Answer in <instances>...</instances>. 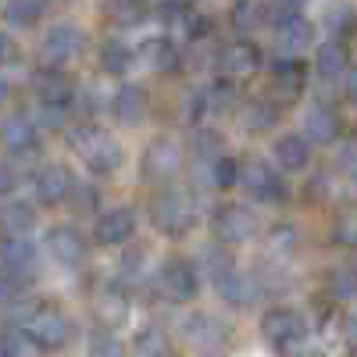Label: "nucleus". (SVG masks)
I'll return each instance as SVG.
<instances>
[{
	"instance_id": "obj_20",
	"label": "nucleus",
	"mask_w": 357,
	"mask_h": 357,
	"mask_svg": "<svg viewBox=\"0 0 357 357\" xmlns=\"http://www.w3.org/2000/svg\"><path fill=\"white\" fill-rule=\"evenodd\" d=\"M4 146H8V154H15V158H29L40 146V136H36V126L29 122V118H8V126H4Z\"/></svg>"
},
{
	"instance_id": "obj_40",
	"label": "nucleus",
	"mask_w": 357,
	"mask_h": 357,
	"mask_svg": "<svg viewBox=\"0 0 357 357\" xmlns=\"http://www.w3.org/2000/svg\"><path fill=\"white\" fill-rule=\"evenodd\" d=\"M186 11H190V4H186V0H161L158 18H161L165 25H183Z\"/></svg>"
},
{
	"instance_id": "obj_9",
	"label": "nucleus",
	"mask_w": 357,
	"mask_h": 357,
	"mask_svg": "<svg viewBox=\"0 0 357 357\" xmlns=\"http://www.w3.org/2000/svg\"><path fill=\"white\" fill-rule=\"evenodd\" d=\"M82 50V33L75 25L61 22V25H54L47 40H43V65L47 68H65L68 61H75Z\"/></svg>"
},
{
	"instance_id": "obj_4",
	"label": "nucleus",
	"mask_w": 357,
	"mask_h": 357,
	"mask_svg": "<svg viewBox=\"0 0 357 357\" xmlns=\"http://www.w3.org/2000/svg\"><path fill=\"white\" fill-rule=\"evenodd\" d=\"M139 172H143L146 183H161V186H168L172 178L183 172V151H178V143L168 139V136H158V139L143 151Z\"/></svg>"
},
{
	"instance_id": "obj_46",
	"label": "nucleus",
	"mask_w": 357,
	"mask_h": 357,
	"mask_svg": "<svg viewBox=\"0 0 357 357\" xmlns=\"http://www.w3.org/2000/svg\"><path fill=\"white\" fill-rule=\"evenodd\" d=\"M293 357H325V354H321L318 347H304V350H296V347H293Z\"/></svg>"
},
{
	"instance_id": "obj_7",
	"label": "nucleus",
	"mask_w": 357,
	"mask_h": 357,
	"mask_svg": "<svg viewBox=\"0 0 357 357\" xmlns=\"http://www.w3.org/2000/svg\"><path fill=\"white\" fill-rule=\"evenodd\" d=\"M211 232L218 243H229V247H240L247 240H254L257 232V218L247 211L243 204H225L211 215Z\"/></svg>"
},
{
	"instance_id": "obj_29",
	"label": "nucleus",
	"mask_w": 357,
	"mask_h": 357,
	"mask_svg": "<svg viewBox=\"0 0 357 357\" xmlns=\"http://www.w3.org/2000/svg\"><path fill=\"white\" fill-rule=\"evenodd\" d=\"M132 347H136L139 357H172V340H168V333L161 329V325H146V329H139Z\"/></svg>"
},
{
	"instance_id": "obj_12",
	"label": "nucleus",
	"mask_w": 357,
	"mask_h": 357,
	"mask_svg": "<svg viewBox=\"0 0 357 357\" xmlns=\"http://www.w3.org/2000/svg\"><path fill=\"white\" fill-rule=\"evenodd\" d=\"M311 36H314L311 22H307L301 11H296V8H286V11L275 18V40H279L282 50H289V54L304 50V47L311 43Z\"/></svg>"
},
{
	"instance_id": "obj_39",
	"label": "nucleus",
	"mask_w": 357,
	"mask_h": 357,
	"mask_svg": "<svg viewBox=\"0 0 357 357\" xmlns=\"http://www.w3.org/2000/svg\"><path fill=\"white\" fill-rule=\"evenodd\" d=\"M29 340L25 333H0V357H25Z\"/></svg>"
},
{
	"instance_id": "obj_1",
	"label": "nucleus",
	"mask_w": 357,
	"mask_h": 357,
	"mask_svg": "<svg viewBox=\"0 0 357 357\" xmlns=\"http://www.w3.org/2000/svg\"><path fill=\"white\" fill-rule=\"evenodd\" d=\"M68 146L86 161L93 175H111L122 165V146H118L100 126H75L68 132Z\"/></svg>"
},
{
	"instance_id": "obj_15",
	"label": "nucleus",
	"mask_w": 357,
	"mask_h": 357,
	"mask_svg": "<svg viewBox=\"0 0 357 357\" xmlns=\"http://www.w3.org/2000/svg\"><path fill=\"white\" fill-rule=\"evenodd\" d=\"M47 250L61 261V264H68V268L86 261V240L79 236V229H72V225L50 229V232H47Z\"/></svg>"
},
{
	"instance_id": "obj_16",
	"label": "nucleus",
	"mask_w": 357,
	"mask_h": 357,
	"mask_svg": "<svg viewBox=\"0 0 357 357\" xmlns=\"http://www.w3.org/2000/svg\"><path fill=\"white\" fill-rule=\"evenodd\" d=\"M218 68L229 72V75H250V72H257V68H261V50H257V43H250V40H236V43L222 47V54H218Z\"/></svg>"
},
{
	"instance_id": "obj_17",
	"label": "nucleus",
	"mask_w": 357,
	"mask_h": 357,
	"mask_svg": "<svg viewBox=\"0 0 357 357\" xmlns=\"http://www.w3.org/2000/svg\"><path fill=\"white\" fill-rule=\"evenodd\" d=\"M36 97H40V104H65L68 107L75 97V79L61 68H43L36 75Z\"/></svg>"
},
{
	"instance_id": "obj_14",
	"label": "nucleus",
	"mask_w": 357,
	"mask_h": 357,
	"mask_svg": "<svg viewBox=\"0 0 357 357\" xmlns=\"http://www.w3.org/2000/svg\"><path fill=\"white\" fill-rule=\"evenodd\" d=\"M183 336H186V343L197 347V350H218L229 333H225V325H218L211 314H190V318L183 321Z\"/></svg>"
},
{
	"instance_id": "obj_33",
	"label": "nucleus",
	"mask_w": 357,
	"mask_h": 357,
	"mask_svg": "<svg viewBox=\"0 0 357 357\" xmlns=\"http://www.w3.org/2000/svg\"><path fill=\"white\" fill-rule=\"evenodd\" d=\"M89 357H126V347L111 329L100 325L97 333H89Z\"/></svg>"
},
{
	"instance_id": "obj_35",
	"label": "nucleus",
	"mask_w": 357,
	"mask_h": 357,
	"mask_svg": "<svg viewBox=\"0 0 357 357\" xmlns=\"http://www.w3.org/2000/svg\"><path fill=\"white\" fill-rule=\"evenodd\" d=\"M357 289V272H354V264H340L336 272L329 275V293L336 296V301H350Z\"/></svg>"
},
{
	"instance_id": "obj_11",
	"label": "nucleus",
	"mask_w": 357,
	"mask_h": 357,
	"mask_svg": "<svg viewBox=\"0 0 357 357\" xmlns=\"http://www.w3.org/2000/svg\"><path fill=\"white\" fill-rule=\"evenodd\" d=\"M132 232H136V215L129 211V207H114V211H104L97 218V243L100 247H118V243H129L132 240Z\"/></svg>"
},
{
	"instance_id": "obj_45",
	"label": "nucleus",
	"mask_w": 357,
	"mask_h": 357,
	"mask_svg": "<svg viewBox=\"0 0 357 357\" xmlns=\"http://www.w3.org/2000/svg\"><path fill=\"white\" fill-rule=\"evenodd\" d=\"M336 240H340V243H347V247L354 243V225H350V222H343V225L336 229Z\"/></svg>"
},
{
	"instance_id": "obj_5",
	"label": "nucleus",
	"mask_w": 357,
	"mask_h": 357,
	"mask_svg": "<svg viewBox=\"0 0 357 357\" xmlns=\"http://www.w3.org/2000/svg\"><path fill=\"white\" fill-rule=\"evenodd\" d=\"M158 293L165 296V301H172V304H190L193 296L200 293V275H197L193 261L172 257L158 272Z\"/></svg>"
},
{
	"instance_id": "obj_25",
	"label": "nucleus",
	"mask_w": 357,
	"mask_h": 357,
	"mask_svg": "<svg viewBox=\"0 0 357 357\" xmlns=\"http://www.w3.org/2000/svg\"><path fill=\"white\" fill-rule=\"evenodd\" d=\"M314 61H318V75H321V79H340L343 68L350 65V50H347L343 40H329V43L318 47Z\"/></svg>"
},
{
	"instance_id": "obj_44",
	"label": "nucleus",
	"mask_w": 357,
	"mask_h": 357,
	"mask_svg": "<svg viewBox=\"0 0 357 357\" xmlns=\"http://www.w3.org/2000/svg\"><path fill=\"white\" fill-rule=\"evenodd\" d=\"M11 57H15V47H11V40H8L4 33H0V65L11 61Z\"/></svg>"
},
{
	"instance_id": "obj_32",
	"label": "nucleus",
	"mask_w": 357,
	"mask_h": 357,
	"mask_svg": "<svg viewBox=\"0 0 357 357\" xmlns=\"http://www.w3.org/2000/svg\"><path fill=\"white\" fill-rule=\"evenodd\" d=\"M33 286V272H22V268H0V301H15Z\"/></svg>"
},
{
	"instance_id": "obj_48",
	"label": "nucleus",
	"mask_w": 357,
	"mask_h": 357,
	"mask_svg": "<svg viewBox=\"0 0 357 357\" xmlns=\"http://www.w3.org/2000/svg\"><path fill=\"white\" fill-rule=\"evenodd\" d=\"M4 97H8V82L0 79V104H4Z\"/></svg>"
},
{
	"instance_id": "obj_24",
	"label": "nucleus",
	"mask_w": 357,
	"mask_h": 357,
	"mask_svg": "<svg viewBox=\"0 0 357 357\" xmlns=\"http://www.w3.org/2000/svg\"><path fill=\"white\" fill-rule=\"evenodd\" d=\"M139 57H143V61L151 65L154 72H175V68H178V50H175V43L165 40V36L146 40V43L139 47Z\"/></svg>"
},
{
	"instance_id": "obj_3",
	"label": "nucleus",
	"mask_w": 357,
	"mask_h": 357,
	"mask_svg": "<svg viewBox=\"0 0 357 357\" xmlns=\"http://www.w3.org/2000/svg\"><path fill=\"white\" fill-rule=\"evenodd\" d=\"M22 333H25L29 343H36V347H43V350H61V347H68V340H72V321L57 311V307H43V304H40L33 314L22 321Z\"/></svg>"
},
{
	"instance_id": "obj_34",
	"label": "nucleus",
	"mask_w": 357,
	"mask_h": 357,
	"mask_svg": "<svg viewBox=\"0 0 357 357\" xmlns=\"http://www.w3.org/2000/svg\"><path fill=\"white\" fill-rule=\"evenodd\" d=\"M236 82H229V79H218L211 89H204V104H207V111H229L232 104H236Z\"/></svg>"
},
{
	"instance_id": "obj_18",
	"label": "nucleus",
	"mask_w": 357,
	"mask_h": 357,
	"mask_svg": "<svg viewBox=\"0 0 357 357\" xmlns=\"http://www.w3.org/2000/svg\"><path fill=\"white\" fill-rule=\"evenodd\" d=\"M240 183L261 197V200H272V197H282V186H279V175L272 172V165H264L257 158H250L243 168H240Z\"/></svg>"
},
{
	"instance_id": "obj_13",
	"label": "nucleus",
	"mask_w": 357,
	"mask_h": 357,
	"mask_svg": "<svg viewBox=\"0 0 357 357\" xmlns=\"http://www.w3.org/2000/svg\"><path fill=\"white\" fill-rule=\"evenodd\" d=\"M93 318L104 325V329H118V325H126L129 318V296L126 289L118 286H104L93 293Z\"/></svg>"
},
{
	"instance_id": "obj_6",
	"label": "nucleus",
	"mask_w": 357,
	"mask_h": 357,
	"mask_svg": "<svg viewBox=\"0 0 357 357\" xmlns=\"http://www.w3.org/2000/svg\"><path fill=\"white\" fill-rule=\"evenodd\" d=\"M261 336L272 347H279V350H293V347L304 343L307 321H304V314H296L289 307H272V311H264V318H261Z\"/></svg>"
},
{
	"instance_id": "obj_19",
	"label": "nucleus",
	"mask_w": 357,
	"mask_h": 357,
	"mask_svg": "<svg viewBox=\"0 0 357 357\" xmlns=\"http://www.w3.org/2000/svg\"><path fill=\"white\" fill-rule=\"evenodd\" d=\"M68 193H72V172L65 165L40 168V175H36V197H40V204H47V207L61 204Z\"/></svg>"
},
{
	"instance_id": "obj_27",
	"label": "nucleus",
	"mask_w": 357,
	"mask_h": 357,
	"mask_svg": "<svg viewBox=\"0 0 357 357\" xmlns=\"http://www.w3.org/2000/svg\"><path fill=\"white\" fill-rule=\"evenodd\" d=\"M240 122H243L247 132H268L279 122V107L268 104V100H247L243 111H240Z\"/></svg>"
},
{
	"instance_id": "obj_43",
	"label": "nucleus",
	"mask_w": 357,
	"mask_h": 357,
	"mask_svg": "<svg viewBox=\"0 0 357 357\" xmlns=\"http://www.w3.org/2000/svg\"><path fill=\"white\" fill-rule=\"evenodd\" d=\"M15 190V172L8 165H0V197H8Z\"/></svg>"
},
{
	"instance_id": "obj_21",
	"label": "nucleus",
	"mask_w": 357,
	"mask_h": 357,
	"mask_svg": "<svg viewBox=\"0 0 357 357\" xmlns=\"http://www.w3.org/2000/svg\"><path fill=\"white\" fill-rule=\"evenodd\" d=\"M304 132H307V139H314V143H333V139H340V118H336V111L314 104V107L307 111V118H304Z\"/></svg>"
},
{
	"instance_id": "obj_38",
	"label": "nucleus",
	"mask_w": 357,
	"mask_h": 357,
	"mask_svg": "<svg viewBox=\"0 0 357 357\" xmlns=\"http://www.w3.org/2000/svg\"><path fill=\"white\" fill-rule=\"evenodd\" d=\"M329 29L336 33V40H343V36H350V29H354V15H350V8L347 4H336V8H329Z\"/></svg>"
},
{
	"instance_id": "obj_47",
	"label": "nucleus",
	"mask_w": 357,
	"mask_h": 357,
	"mask_svg": "<svg viewBox=\"0 0 357 357\" xmlns=\"http://www.w3.org/2000/svg\"><path fill=\"white\" fill-rule=\"evenodd\" d=\"M304 4H307V0H286V8H296V11H301Z\"/></svg>"
},
{
	"instance_id": "obj_10",
	"label": "nucleus",
	"mask_w": 357,
	"mask_h": 357,
	"mask_svg": "<svg viewBox=\"0 0 357 357\" xmlns=\"http://www.w3.org/2000/svg\"><path fill=\"white\" fill-rule=\"evenodd\" d=\"M111 111L122 126H139V122H146V114H151V97H146L143 86L126 82V86H118V93L111 100Z\"/></svg>"
},
{
	"instance_id": "obj_8",
	"label": "nucleus",
	"mask_w": 357,
	"mask_h": 357,
	"mask_svg": "<svg viewBox=\"0 0 357 357\" xmlns=\"http://www.w3.org/2000/svg\"><path fill=\"white\" fill-rule=\"evenodd\" d=\"M304 82H307L304 61H296L293 54L275 57V65H272V97H275V104H293L304 93Z\"/></svg>"
},
{
	"instance_id": "obj_42",
	"label": "nucleus",
	"mask_w": 357,
	"mask_h": 357,
	"mask_svg": "<svg viewBox=\"0 0 357 357\" xmlns=\"http://www.w3.org/2000/svg\"><path fill=\"white\" fill-rule=\"evenodd\" d=\"M40 114H43V126L57 129V126L65 122V114H68V107H65V104H40Z\"/></svg>"
},
{
	"instance_id": "obj_31",
	"label": "nucleus",
	"mask_w": 357,
	"mask_h": 357,
	"mask_svg": "<svg viewBox=\"0 0 357 357\" xmlns=\"http://www.w3.org/2000/svg\"><path fill=\"white\" fill-rule=\"evenodd\" d=\"M43 11H47V0H11L4 8V22L25 29V25H36Z\"/></svg>"
},
{
	"instance_id": "obj_23",
	"label": "nucleus",
	"mask_w": 357,
	"mask_h": 357,
	"mask_svg": "<svg viewBox=\"0 0 357 357\" xmlns=\"http://www.w3.org/2000/svg\"><path fill=\"white\" fill-rule=\"evenodd\" d=\"M0 261H4L8 268L33 272V264H36V247L29 243V236H4V240H0Z\"/></svg>"
},
{
	"instance_id": "obj_2",
	"label": "nucleus",
	"mask_w": 357,
	"mask_h": 357,
	"mask_svg": "<svg viewBox=\"0 0 357 357\" xmlns=\"http://www.w3.org/2000/svg\"><path fill=\"white\" fill-rule=\"evenodd\" d=\"M151 222H154L158 232L172 236V240L186 236L190 225H193V193L183 190V186L161 190V193L151 200Z\"/></svg>"
},
{
	"instance_id": "obj_41",
	"label": "nucleus",
	"mask_w": 357,
	"mask_h": 357,
	"mask_svg": "<svg viewBox=\"0 0 357 357\" xmlns=\"http://www.w3.org/2000/svg\"><path fill=\"white\" fill-rule=\"evenodd\" d=\"M218 146H222V136H218V132H200V136H197V151H200L204 158L215 161V158H218Z\"/></svg>"
},
{
	"instance_id": "obj_37",
	"label": "nucleus",
	"mask_w": 357,
	"mask_h": 357,
	"mask_svg": "<svg viewBox=\"0 0 357 357\" xmlns=\"http://www.w3.org/2000/svg\"><path fill=\"white\" fill-rule=\"evenodd\" d=\"M257 22H261V4H257V0H236V8H232V25L243 33V29H254Z\"/></svg>"
},
{
	"instance_id": "obj_22",
	"label": "nucleus",
	"mask_w": 357,
	"mask_h": 357,
	"mask_svg": "<svg viewBox=\"0 0 357 357\" xmlns=\"http://www.w3.org/2000/svg\"><path fill=\"white\" fill-rule=\"evenodd\" d=\"M33 225H36L33 204H22V200L0 204V232L4 236H25V232H33Z\"/></svg>"
},
{
	"instance_id": "obj_26",
	"label": "nucleus",
	"mask_w": 357,
	"mask_h": 357,
	"mask_svg": "<svg viewBox=\"0 0 357 357\" xmlns=\"http://www.w3.org/2000/svg\"><path fill=\"white\" fill-rule=\"evenodd\" d=\"M104 18L118 29H132L146 18V0H104Z\"/></svg>"
},
{
	"instance_id": "obj_28",
	"label": "nucleus",
	"mask_w": 357,
	"mask_h": 357,
	"mask_svg": "<svg viewBox=\"0 0 357 357\" xmlns=\"http://www.w3.org/2000/svg\"><path fill=\"white\" fill-rule=\"evenodd\" d=\"M275 158H279V165H282L286 172H301V168L311 161V146H307L304 136H282V139L275 143Z\"/></svg>"
},
{
	"instance_id": "obj_36",
	"label": "nucleus",
	"mask_w": 357,
	"mask_h": 357,
	"mask_svg": "<svg viewBox=\"0 0 357 357\" xmlns=\"http://www.w3.org/2000/svg\"><path fill=\"white\" fill-rule=\"evenodd\" d=\"M211 183L218 186V190H232L236 183H240V165H236L232 158H215L211 161Z\"/></svg>"
},
{
	"instance_id": "obj_30",
	"label": "nucleus",
	"mask_w": 357,
	"mask_h": 357,
	"mask_svg": "<svg viewBox=\"0 0 357 357\" xmlns=\"http://www.w3.org/2000/svg\"><path fill=\"white\" fill-rule=\"evenodd\" d=\"M129 65H132V47L118 43V40H107V43L100 47V68H104L107 75H126Z\"/></svg>"
}]
</instances>
